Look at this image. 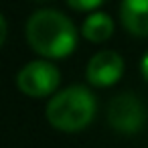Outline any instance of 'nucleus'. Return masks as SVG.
<instances>
[{
	"label": "nucleus",
	"instance_id": "obj_10",
	"mask_svg": "<svg viewBox=\"0 0 148 148\" xmlns=\"http://www.w3.org/2000/svg\"><path fill=\"white\" fill-rule=\"evenodd\" d=\"M6 33H8V27H6V21H4V16L0 14V47L4 45V41H6Z\"/></svg>",
	"mask_w": 148,
	"mask_h": 148
},
{
	"label": "nucleus",
	"instance_id": "obj_2",
	"mask_svg": "<svg viewBox=\"0 0 148 148\" xmlns=\"http://www.w3.org/2000/svg\"><path fill=\"white\" fill-rule=\"evenodd\" d=\"M95 97L85 85H69L51 95L45 116L59 132H81L95 118Z\"/></svg>",
	"mask_w": 148,
	"mask_h": 148
},
{
	"label": "nucleus",
	"instance_id": "obj_8",
	"mask_svg": "<svg viewBox=\"0 0 148 148\" xmlns=\"http://www.w3.org/2000/svg\"><path fill=\"white\" fill-rule=\"evenodd\" d=\"M65 2L73 8V10H81V12H95V8H99L106 0H65Z\"/></svg>",
	"mask_w": 148,
	"mask_h": 148
},
{
	"label": "nucleus",
	"instance_id": "obj_11",
	"mask_svg": "<svg viewBox=\"0 0 148 148\" xmlns=\"http://www.w3.org/2000/svg\"><path fill=\"white\" fill-rule=\"evenodd\" d=\"M37 2H45V0H37Z\"/></svg>",
	"mask_w": 148,
	"mask_h": 148
},
{
	"label": "nucleus",
	"instance_id": "obj_7",
	"mask_svg": "<svg viewBox=\"0 0 148 148\" xmlns=\"http://www.w3.org/2000/svg\"><path fill=\"white\" fill-rule=\"evenodd\" d=\"M81 35L89 43H106L114 35L112 16L106 12H91L81 25Z\"/></svg>",
	"mask_w": 148,
	"mask_h": 148
},
{
	"label": "nucleus",
	"instance_id": "obj_4",
	"mask_svg": "<svg viewBox=\"0 0 148 148\" xmlns=\"http://www.w3.org/2000/svg\"><path fill=\"white\" fill-rule=\"evenodd\" d=\"M108 122L120 134H136L146 124V110L138 95L118 93L108 103Z\"/></svg>",
	"mask_w": 148,
	"mask_h": 148
},
{
	"label": "nucleus",
	"instance_id": "obj_1",
	"mask_svg": "<svg viewBox=\"0 0 148 148\" xmlns=\"http://www.w3.org/2000/svg\"><path fill=\"white\" fill-rule=\"evenodd\" d=\"M27 43L45 59H63L75 51L77 29L69 16L55 8H41L27 21Z\"/></svg>",
	"mask_w": 148,
	"mask_h": 148
},
{
	"label": "nucleus",
	"instance_id": "obj_6",
	"mask_svg": "<svg viewBox=\"0 0 148 148\" xmlns=\"http://www.w3.org/2000/svg\"><path fill=\"white\" fill-rule=\"evenodd\" d=\"M120 21L134 37H148V0H122Z\"/></svg>",
	"mask_w": 148,
	"mask_h": 148
},
{
	"label": "nucleus",
	"instance_id": "obj_9",
	"mask_svg": "<svg viewBox=\"0 0 148 148\" xmlns=\"http://www.w3.org/2000/svg\"><path fill=\"white\" fill-rule=\"evenodd\" d=\"M140 73H142V77L148 81V51L142 55V59H140Z\"/></svg>",
	"mask_w": 148,
	"mask_h": 148
},
{
	"label": "nucleus",
	"instance_id": "obj_5",
	"mask_svg": "<svg viewBox=\"0 0 148 148\" xmlns=\"http://www.w3.org/2000/svg\"><path fill=\"white\" fill-rule=\"evenodd\" d=\"M122 75H124V59L110 49L95 53L85 67V77L95 87H110L118 83Z\"/></svg>",
	"mask_w": 148,
	"mask_h": 148
},
{
	"label": "nucleus",
	"instance_id": "obj_3",
	"mask_svg": "<svg viewBox=\"0 0 148 148\" xmlns=\"http://www.w3.org/2000/svg\"><path fill=\"white\" fill-rule=\"evenodd\" d=\"M61 83V71L47 59L27 63L16 75V87L29 97H47L57 93Z\"/></svg>",
	"mask_w": 148,
	"mask_h": 148
}]
</instances>
